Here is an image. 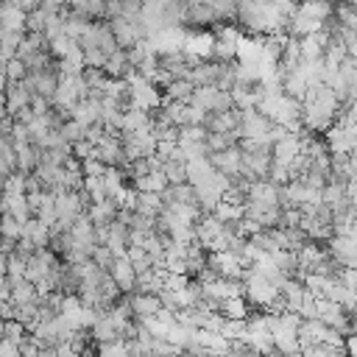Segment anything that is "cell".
Returning <instances> with one entry per match:
<instances>
[{
	"label": "cell",
	"mask_w": 357,
	"mask_h": 357,
	"mask_svg": "<svg viewBox=\"0 0 357 357\" xmlns=\"http://www.w3.org/2000/svg\"><path fill=\"white\" fill-rule=\"evenodd\" d=\"M134 178V190L137 192H162L167 187V178L162 170H148L142 176H131Z\"/></svg>",
	"instance_id": "8"
},
{
	"label": "cell",
	"mask_w": 357,
	"mask_h": 357,
	"mask_svg": "<svg viewBox=\"0 0 357 357\" xmlns=\"http://www.w3.org/2000/svg\"><path fill=\"white\" fill-rule=\"evenodd\" d=\"M106 271H109V276L114 279V284H117L120 290H126V293H131V290H134V279H137V273H134V268H131V262H128V257H126V254L114 257V259H112V265H109Z\"/></svg>",
	"instance_id": "2"
},
{
	"label": "cell",
	"mask_w": 357,
	"mask_h": 357,
	"mask_svg": "<svg viewBox=\"0 0 357 357\" xmlns=\"http://www.w3.org/2000/svg\"><path fill=\"white\" fill-rule=\"evenodd\" d=\"M3 89H6V109H8V112H17V109L28 106L31 89H28L25 81H11V84H6Z\"/></svg>",
	"instance_id": "7"
},
{
	"label": "cell",
	"mask_w": 357,
	"mask_h": 357,
	"mask_svg": "<svg viewBox=\"0 0 357 357\" xmlns=\"http://www.w3.org/2000/svg\"><path fill=\"white\" fill-rule=\"evenodd\" d=\"M329 257L337 265H354V234H329Z\"/></svg>",
	"instance_id": "3"
},
{
	"label": "cell",
	"mask_w": 357,
	"mask_h": 357,
	"mask_svg": "<svg viewBox=\"0 0 357 357\" xmlns=\"http://www.w3.org/2000/svg\"><path fill=\"white\" fill-rule=\"evenodd\" d=\"M36 298V287L31 279L20 276V279H11V293H8V301L11 304H25V301H33Z\"/></svg>",
	"instance_id": "10"
},
{
	"label": "cell",
	"mask_w": 357,
	"mask_h": 357,
	"mask_svg": "<svg viewBox=\"0 0 357 357\" xmlns=\"http://www.w3.org/2000/svg\"><path fill=\"white\" fill-rule=\"evenodd\" d=\"M134 198H137L134 212H142V215H151V218H156V215H159V209L165 206L159 192H137Z\"/></svg>",
	"instance_id": "12"
},
{
	"label": "cell",
	"mask_w": 357,
	"mask_h": 357,
	"mask_svg": "<svg viewBox=\"0 0 357 357\" xmlns=\"http://www.w3.org/2000/svg\"><path fill=\"white\" fill-rule=\"evenodd\" d=\"M25 14L17 3H0V31H17L25 33Z\"/></svg>",
	"instance_id": "5"
},
{
	"label": "cell",
	"mask_w": 357,
	"mask_h": 357,
	"mask_svg": "<svg viewBox=\"0 0 357 357\" xmlns=\"http://www.w3.org/2000/svg\"><path fill=\"white\" fill-rule=\"evenodd\" d=\"M59 134L73 145V142H78V139H84V137H86V126H81L78 120H73V117H70L67 123H61V126H59Z\"/></svg>",
	"instance_id": "14"
},
{
	"label": "cell",
	"mask_w": 357,
	"mask_h": 357,
	"mask_svg": "<svg viewBox=\"0 0 357 357\" xmlns=\"http://www.w3.org/2000/svg\"><path fill=\"white\" fill-rule=\"evenodd\" d=\"M190 95H192V81L190 78H170L167 84H165V98H170V100H190Z\"/></svg>",
	"instance_id": "11"
},
{
	"label": "cell",
	"mask_w": 357,
	"mask_h": 357,
	"mask_svg": "<svg viewBox=\"0 0 357 357\" xmlns=\"http://www.w3.org/2000/svg\"><path fill=\"white\" fill-rule=\"evenodd\" d=\"M20 234H22V223L14 220L8 212H3L0 215V237L3 240H20Z\"/></svg>",
	"instance_id": "15"
},
{
	"label": "cell",
	"mask_w": 357,
	"mask_h": 357,
	"mask_svg": "<svg viewBox=\"0 0 357 357\" xmlns=\"http://www.w3.org/2000/svg\"><path fill=\"white\" fill-rule=\"evenodd\" d=\"M3 73H6V84H11V81H22L25 73H28V67H25V61L20 56H11V59H6Z\"/></svg>",
	"instance_id": "13"
},
{
	"label": "cell",
	"mask_w": 357,
	"mask_h": 357,
	"mask_svg": "<svg viewBox=\"0 0 357 357\" xmlns=\"http://www.w3.org/2000/svg\"><path fill=\"white\" fill-rule=\"evenodd\" d=\"M3 212H8L14 220L25 223L31 218V206H28L25 192H20V195H3Z\"/></svg>",
	"instance_id": "9"
},
{
	"label": "cell",
	"mask_w": 357,
	"mask_h": 357,
	"mask_svg": "<svg viewBox=\"0 0 357 357\" xmlns=\"http://www.w3.org/2000/svg\"><path fill=\"white\" fill-rule=\"evenodd\" d=\"M20 237H28L33 243V248H45L50 243V226L45 220H39V218H28L22 223V234Z\"/></svg>",
	"instance_id": "6"
},
{
	"label": "cell",
	"mask_w": 357,
	"mask_h": 357,
	"mask_svg": "<svg viewBox=\"0 0 357 357\" xmlns=\"http://www.w3.org/2000/svg\"><path fill=\"white\" fill-rule=\"evenodd\" d=\"M128 307H131V315H134V318H148V315H156V312L162 310V301H159V293L137 290V293L128 298Z\"/></svg>",
	"instance_id": "4"
},
{
	"label": "cell",
	"mask_w": 357,
	"mask_h": 357,
	"mask_svg": "<svg viewBox=\"0 0 357 357\" xmlns=\"http://www.w3.org/2000/svg\"><path fill=\"white\" fill-rule=\"evenodd\" d=\"M209 165L218 170V173H226V176H240V167H243V148L237 142L220 148V151H212L209 156Z\"/></svg>",
	"instance_id": "1"
}]
</instances>
